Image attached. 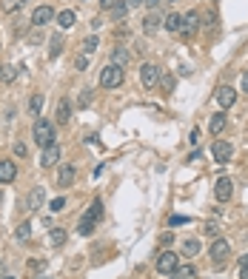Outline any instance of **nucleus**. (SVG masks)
Masks as SVG:
<instances>
[{
    "instance_id": "obj_1",
    "label": "nucleus",
    "mask_w": 248,
    "mask_h": 279,
    "mask_svg": "<svg viewBox=\"0 0 248 279\" xmlns=\"http://www.w3.org/2000/svg\"><path fill=\"white\" fill-rule=\"evenodd\" d=\"M31 137H34V143L40 145V148H49V145H55V125L49 123L46 117H38L34 120V125H31Z\"/></svg>"
},
{
    "instance_id": "obj_2",
    "label": "nucleus",
    "mask_w": 248,
    "mask_h": 279,
    "mask_svg": "<svg viewBox=\"0 0 248 279\" xmlns=\"http://www.w3.org/2000/svg\"><path fill=\"white\" fill-rule=\"evenodd\" d=\"M120 83H123V68L114 66V63H109V66L100 71V86L103 88H117Z\"/></svg>"
},
{
    "instance_id": "obj_3",
    "label": "nucleus",
    "mask_w": 248,
    "mask_h": 279,
    "mask_svg": "<svg viewBox=\"0 0 248 279\" xmlns=\"http://www.w3.org/2000/svg\"><path fill=\"white\" fill-rule=\"evenodd\" d=\"M177 265H180V256L174 254V251H163V254L157 256V273H160V276H171V273L177 271Z\"/></svg>"
},
{
    "instance_id": "obj_4",
    "label": "nucleus",
    "mask_w": 248,
    "mask_h": 279,
    "mask_svg": "<svg viewBox=\"0 0 248 279\" xmlns=\"http://www.w3.org/2000/svg\"><path fill=\"white\" fill-rule=\"evenodd\" d=\"M228 254H231V245H228V239H214L211 242V248H208V256H211V262H217V265H223L225 259H228Z\"/></svg>"
},
{
    "instance_id": "obj_5",
    "label": "nucleus",
    "mask_w": 248,
    "mask_h": 279,
    "mask_svg": "<svg viewBox=\"0 0 248 279\" xmlns=\"http://www.w3.org/2000/svg\"><path fill=\"white\" fill-rule=\"evenodd\" d=\"M211 154H214V162H217V165H225V162L231 160V154H234V145L225 143V140H217V143L211 145Z\"/></svg>"
},
{
    "instance_id": "obj_6",
    "label": "nucleus",
    "mask_w": 248,
    "mask_h": 279,
    "mask_svg": "<svg viewBox=\"0 0 248 279\" xmlns=\"http://www.w3.org/2000/svg\"><path fill=\"white\" fill-rule=\"evenodd\" d=\"M180 31H183V38H194V34L200 31V14L194 12V9H191V12H186V14H183Z\"/></svg>"
},
{
    "instance_id": "obj_7",
    "label": "nucleus",
    "mask_w": 248,
    "mask_h": 279,
    "mask_svg": "<svg viewBox=\"0 0 248 279\" xmlns=\"http://www.w3.org/2000/svg\"><path fill=\"white\" fill-rule=\"evenodd\" d=\"M157 80H160V68L151 66V63H143V66H140V83H143L146 88H154Z\"/></svg>"
},
{
    "instance_id": "obj_8",
    "label": "nucleus",
    "mask_w": 248,
    "mask_h": 279,
    "mask_svg": "<svg viewBox=\"0 0 248 279\" xmlns=\"http://www.w3.org/2000/svg\"><path fill=\"white\" fill-rule=\"evenodd\" d=\"M51 20H55V9L46 3V6H38L34 9V14H31V26H38V29H43V26H49Z\"/></svg>"
},
{
    "instance_id": "obj_9",
    "label": "nucleus",
    "mask_w": 248,
    "mask_h": 279,
    "mask_svg": "<svg viewBox=\"0 0 248 279\" xmlns=\"http://www.w3.org/2000/svg\"><path fill=\"white\" fill-rule=\"evenodd\" d=\"M72 111H75V106H72V100L68 97H60L57 100V111H55V120L60 125H68V120H72Z\"/></svg>"
},
{
    "instance_id": "obj_10",
    "label": "nucleus",
    "mask_w": 248,
    "mask_h": 279,
    "mask_svg": "<svg viewBox=\"0 0 248 279\" xmlns=\"http://www.w3.org/2000/svg\"><path fill=\"white\" fill-rule=\"evenodd\" d=\"M231 194H234V182H231L228 177H220L217 185H214V197H217L220 202H228Z\"/></svg>"
},
{
    "instance_id": "obj_11",
    "label": "nucleus",
    "mask_w": 248,
    "mask_h": 279,
    "mask_svg": "<svg viewBox=\"0 0 248 279\" xmlns=\"http://www.w3.org/2000/svg\"><path fill=\"white\" fill-rule=\"evenodd\" d=\"M75 182V165L72 162H63L60 168H57V188H68Z\"/></svg>"
},
{
    "instance_id": "obj_12",
    "label": "nucleus",
    "mask_w": 248,
    "mask_h": 279,
    "mask_svg": "<svg viewBox=\"0 0 248 279\" xmlns=\"http://www.w3.org/2000/svg\"><path fill=\"white\" fill-rule=\"evenodd\" d=\"M217 103H220L223 108H231V106L237 103V91H234L231 86H220V88H217Z\"/></svg>"
},
{
    "instance_id": "obj_13",
    "label": "nucleus",
    "mask_w": 248,
    "mask_h": 279,
    "mask_svg": "<svg viewBox=\"0 0 248 279\" xmlns=\"http://www.w3.org/2000/svg\"><path fill=\"white\" fill-rule=\"evenodd\" d=\"M17 177V165L12 160H0V185H6Z\"/></svg>"
},
{
    "instance_id": "obj_14",
    "label": "nucleus",
    "mask_w": 248,
    "mask_h": 279,
    "mask_svg": "<svg viewBox=\"0 0 248 279\" xmlns=\"http://www.w3.org/2000/svg\"><path fill=\"white\" fill-rule=\"evenodd\" d=\"M60 162V148L57 145H49V148H43V154H40V165L43 168H51Z\"/></svg>"
},
{
    "instance_id": "obj_15",
    "label": "nucleus",
    "mask_w": 248,
    "mask_h": 279,
    "mask_svg": "<svg viewBox=\"0 0 248 279\" xmlns=\"http://www.w3.org/2000/svg\"><path fill=\"white\" fill-rule=\"evenodd\" d=\"M225 125H228V117H225L223 111L211 114V123H208V131H211V134H223V131H225Z\"/></svg>"
},
{
    "instance_id": "obj_16",
    "label": "nucleus",
    "mask_w": 248,
    "mask_h": 279,
    "mask_svg": "<svg viewBox=\"0 0 248 279\" xmlns=\"http://www.w3.org/2000/svg\"><path fill=\"white\" fill-rule=\"evenodd\" d=\"M55 17H57V26H60V29H63V31H68V29H72V26H75V23H77V14H75V12H72V9H66V12H60V14H55Z\"/></svg>"
},
{
    "instance_id": "obj_17",
    "label": "nucleus",
    "mask_w": 248,
    "mask_h": 279,
    "mask_svg": "<svg viewBox=\"0 0 248 279\" xmlns=\"http://www.w3.org/2000/svg\"><path fill=\"white\" fill-rule=\"evenodd\" d=\"M180 23H183V14L180 12H171L163 17V26H166V31H171V34H177L180 31Z\"/></svg>"
},
{
    "instance_id": "obj_18",
    "label": "nucleus",
    "mask_w": 248,
    "mask_h": 279,
    "mask_svg": "<svg viewBox=\"0 0 248 279\" xmlns=\"http://www.w3.org/2000/svg\"><path fill=\"white\" fill-rule=\"evenodd\" d=\"M160 23H163V17H160V12L154 9V12H151L149 17L143 20V31H146V34H154V31L160 29Z\"/></svg>"
},
{
    "instance_id": "obj_19",
    "label": "nucleus",
    "mask_w": 248,
    "mask_h": 279,
    "mask_svg": "<svg viewBox=\"0 0 248 279\" xmlns=\"http://www.w3.org/2000/svg\"><path fill=\"white\" fill-rule=\"evenodd\" d=\"M43 197H46V188H34V191H31V197H29V208L31 211H38V208H43Z\"/></svg>"
},
{
    "instance_id": "obj_20",
    "label": "nucleus",
    "mask_w": 248,
    "mask_h": 279,
    "mask_svg": "<svg viewBox=\"0 0 248 279\" xmlns=\"http://www.w3.org/2000/svg\"><path fill=\"white\" fill-rule=\"evenodd\" d=\"M194 276H197L194 265H177V271L171 273V279H194Z\"/></svg>"
},
{
    "instance_id": "obj_21",
    "label": "nucleus",
    "mask_w": 248,
    "mask_h": 279,
    "mask_svg": "<svg viewBox=\"0 0 248 279\" xmlns=\"http://www.w3.org/2000/svg\"><path fill=\"white\" fill-rule=\"evenodd\" d=\"M40 108H43V94H31L29 97V114L31 117H40Z\"/></svg>"
},
{
    "instance_id": "obj_22",
    "label": "nucleus",
    "mask_w": 248,
    "mask_h": 279,
    "mask_svg": "<svg viewBox=\"0 0 248 279\" xmlns=\"http://www.w3.org/2000/svg\"><path fill=\"white\" fill-rule=\"evenodd\" d=\"M86 217H88V219H94V222H97V219L103 217V199H100V197L94 199L92 205H88V211H86Z\"/></svg>"
},
{
    "instance_id": "obj_23",
    "label": "nucleus",
    "mask_w": 248,
    "mask_h": 279,
    "mask_svg": "<svg viewBox=\"0 0 248 279\" xmlns=\"http://www.w3.org/2000/svg\"><path fill=\"white\" fill-rule=\"evenodd\" d=\"M66 236H68V231H66V228H51L49 239H51V245H55V248H60L63 242H66Z\"/></svg>"
},
{
    "instance_id": "obj_24",
    "label": "nucleus",
    "mask_w": 248,
    "mask_h": 279,
    "mask_svg": "<svg viewBox=\"0 0 248 279\" xmlns=\"http://www.w3.org/2000/svg\"><path fill=\"white\" fill-rule=\"evenodd\" d=\"M217 23H220V17H217V12H214V9H208V12H205V17H200V26H205V29H217Z\"/></svg>"
},
{
    "instance_id": "obj_25",
    "label": "nucleus",
    "mask_w": 248,
    "mask_h": 279,
    "mask_svg": "<svg viewBox=\"0 0 248 279\" xmlns=\"http://www.w3.org/2000/svg\"><path fill=\"white\" fill-rule=\"evenodd\" d=\"M112 63L123 68L126 63H129V51H126V49H112Z\"/></svg>"
},
{
    "instance_id": "obj_26",
    "label": "nucleus",
    "mask_w": 248,
    "mask_h": 279,
    "mask_svg": "<svg viewBox=\"0 0 248 279\" xmlns=\"http://www.w3.org/2000/svg\"><path fill=\"white\" fill-rule=\"evenodd\" d=\"M94 225H97V222H94V219H88V217H86V214H83V219H80V225H77V234H83V236H88V234H92V231H94Z\"/></svg>"
},
{
    "instance_id": "obj_27",
    "label": "nucleus",
    "mask_w": 248,
    "mask_h": 279,
    "mask_svg": "<svg viewBox=\"0 0 248 279\" xmlns=\"http://www.w3.org/2000/svg\"><path fill=\"white\" fill-rule=\"evenodd\" d=\"M183 254L186 256H197L200 254V242L197 239H186L183 242Z\"/></svg>"
},
{
    "instance_id": "obj_28",
    "label": "nucleus",
    "mask_w": 248,
    "mask_h": 279,
    "mask_svg": "<svg viewBox=\"0 0 248 279\" xmlns=\"http://www.w3.org/2000/svg\"><path fill=\"white\" fill-rule=\"evenodd\" d=\"M160 88H163V94H171L174 91V75H160Z\"/></svg>"
},
{
    "instance_id": "obj_29",
    "label": "nucleus",
    "mask_w": 248,
    "mask_h": 279,
    "mask_svg": "<svg viewBox=\"0 0 248 279\" xmlns=\"http://www.w3.org/2000/svg\"><path fill=\"white\" fill-rule=\"evenodd\" d=\"M97 43H100V40H97V38H94V34H92V38H86V40H83V43H80V51H83V54H94V49H97Z\"/></svg>"
},
{
    "instance_id": "obj_30",
    "label": "nucleus",
    "mask_w": 248,
    "mask_h": 279,
    "mask_svg": "<svg viewBox=\"0 0 248 279\" xmlns=\"http://www.w3.org/2000/svg\"><path fill=\"white\" fill-rule=\"evenodd\" d=\"M14 77H17V68H14V66H3V68H0V80H3V83H12Z\"/></svg>"
},
{
    "instance_id": "obj_31",
    "label": "nucleus",
    "mask_w": 248,
    "mask_h": 279,
    "mask_svg": "<svg viewBox=\"0 0 248 279\" xmlns=\"http://www.w3.org/2000/svg\"><path fill=\"white\" fill-rule=\"evenodd\" d=\"M49 54H51V57H60V54H63V38H60V34H55V38H51Z\"/></svg>"
},
{
    "instance_id": "obj_32",
    "label": "nucleus",
    "mask_w": 248,
    "mask_h": 279,
    "mask_svg": "<svg viewBox=\"0 0 248 279\" xmlns=\"http://www.w3.org/2000/svg\"><path fill=\"white\" fill-rule=\"evenodd\" d=\"M14 236H17L20 242H23V239H29V236H31V225H29V222L17 225V231H14Z\"/></svg>"
},
{
    "instance_id": "obj_33",
    "label": "nucleus",
    "mask_w": 248,
    "mask_h": 279,
    "mask_svg": "<svg viewBox=\"0 0 248 279\" xmlns=\"http://www.w3.org/2000/svg\"><path fill=\"white\" fill-rule=\"evenodd\" d=\"M63 208H66V197H55V199L49 202V211H55V214H60Z\"/></svg>"
},
{
    "instance_id": "obj_34",
    "label": "nucleus",
    "mask_w": 248,
    "mask_h": 279,
    "mask_svg": "<svg viewBox=\"0 0 248 279\" xmlns=\"http://www.w3.org/2000/svg\"><path fill=\"white\" fill-rule=\"evenodd\" d=\"M126 12H129V6H126L123 0H117V6L112 9V17H117V20H123L126 17Z\"/></svg>"
},
{
    "instance_id": "obj_35",
    "label": "nucleus",
    "mask_w": 248,
    "mask_h": 279,
    "mask_svg": "<svg viewBox=\"0 0 248 279\" xmlns=\"http://www.w3.org/2000/svg\"><path fill=\"white\" fill-rule=\"evenodd\" d=\"M205 234H208L211 239H217V236H220V225L217 222H208V225H205Z\"/></svg>"
},
{
    "instance_id": "obj_36",
    "label": "nucleus",
    "mask_w": 248,
    "mask_h": 279,
    "mask_svg": "<svg viewBox=\"0 0 248 279\" xmlns=\"http://www.w3.org/2000/svg\"><path fill=\"white\" fill-rule=\"evenodd\" d=\"M188 222H191V219H188V217H180V214H174V217L168 219V225H188Z\"/></svg>"
},
{
    "instance_id": "obj_37",
    "label": "nucleus",
    "mask_w": 248,
    "mask_h": 279,
    "mask_svg": "<svg viewBox=\"0 0 248 279\" xmlns=\"http://www.w3.org/2000/svg\"><path fill=\"white\" fill-rule=\"evenodd\" d=\"M14 157H23L26 160V157H29V148H26L23 143H14Z\"/></svg>"
},
{
    "instance_id": "obj_38",
    "label": "nucleus",
    "mask_w": 248,
    "mask_h": 279,
    "mask_svg": "<svg viewBox=\"0 0 248 279\" xmlns=\"http://www.w3.org/2000/svg\"><path fill=\"white\" fill-rule=\"evenodd\" d=\"M86 66H88L86 54H80V57H77V60H75V68H77V71H86Z\"/></svg>"
},
{
    "instance_id": "obj_39",
    "label": "nucleus",
    "mask_w": 248,
    "mask_h": 279,
    "mask_svg": "<svg viewBox=\"0 0 248 279\" xmlns=\"http://www.w3.org/2000/svg\"><path fill=\"white\" fill-rule=\"evenodd\" d=\"M17 6H20V0H6V3H3V12H9V14H12Z\"/></svg>"
},
{
    "instance_id": "obj_40",
    "label": "nucleus",
    "mask_w": 248,
    "mask_h": 279,
    "mask_svg": "<svg viewBox=\"0 0 248 279\" xmlns=\"http://www.w3.org/2000/svg\"><path fill=\"white\" fill-rule=\"evenodd\" d=\"M114 6H117V0H100V9H103V12H112Z\"/></svg>"
},
{
    "instance_id": "obj_41",
    "label": "nucleus",
    "mask_w": 248,
    "mask_h": 279,
    "mask_svg": "<svg viewBox=\"0 0 248 279\" xmlns=\"http://www.w3.org/2000/svg\"><path fill=\"white\" fill-rule=\"evenodd\" d=\"M88 103H92V91H88V88H86V91H83V94H80V106H83V108H86V106H88Z\"/></svg>"
},
{
    "instance_id": "obj_42",
    "label": "nucleus",
    "mask_w": 248,
    "mask_h": 279,
    "mask_svg": "<svg viewBox=\"0 0 248 279\" xmlns=\"http://www.w3.org/2000/svg\"><path fill=\"white\" fill-rule=\"evenodd\" d=\"M171 242H174V234L171 231H166V234L160 236V245H171Z\"/></svg>"
},
{
    "instance_id": "obj_43",
    "label": "nucleus",
    "mask_w": 248,
    "mask_h": 279,
    "mask_svg": "<svg viewBox=\"0 0 248 279\" xmlns=\"http://www.w3.org/2000/svg\"><path fill=\"white\" fill-rule=\"evenodd\" d=\"M29 268H31V271H40V268H46V262H43V259H31Z\"/></svg>"
},
{
    "instance_id": "obj_44",
    "label": "nucleus",
    "mask_w": 248,
    "mask_h": 279,
    "mask_svg": "<svg viewBox=\"0 0 248 279\" xmlns=\"http://www.w3.org/2000/svg\"><path fill=\"white\" fill-rule=\"evenodd\" d=\"M143 6H149V9H151V12H154V9H157V6H160V0H146Z\"/></svg>"
},
{
    "instance_id": "obj_45",
    "label": "nucleus",
    "mask_w": 248,
    "mask_h": 279,
    "mask_svg": "<svg viewBox=\"0 0 248 279\" xmlns=\"http://www.w3.org/2000/svg\"><path fill=\"white\" fill-rule=\"evenodd\" d=\"M143 3H146V0H126V6H134V9L143 6Z\"/></svg>"
},
{
    "instance_id": "obj_46",
    "label": "nucleus",
    "mask_w": 248,
    "mask_h": 279,
    "mask_svg": "<svg viewBox=\"0 0 248 279\" xmlns=\"http://www.w3.org/2000/svg\"><path fill=\"white\" fill-rule=\"evenodd\" d=\"M237 279H248V265H240V276Z\"/></svg>"
},
{
    "instance_id": "obj_47",
    "label": "nucleus",
    "mask_w": 248,
    "mask_h": 279,
    "mask_svg": "<svg viewBox=\"0 0 248 279\" xmlns=\"http://www.w3.org/2000/svg\"><path fill=\"white\" fill-rule=\"evenodd\" d=\"M242 91L248 94V71H245V75H242Z\"/></svg>"
},
{
    "instance_id": "obj_48",
    "label": "nucleus",
    "mask_w": 248,
    "mask_h": 279,
    "mask_svg": "<svg viewBox=\"0 0 248 279\" xmlns=\"http://www.w3.org/2000/svg\"><path fill=\"white\" fill-rule=\"evenodd\" d=\"M240 265H248V254H245V256H242V259H240Z\"/></svg>"
},
{
    "instance_id": "obj_49",
    "label": "nucleus",
    "mask_w": 248,
    "mask_h": 279,
    "mask_svg": "<svg viewBox=\"0 0 248 279\" xmlns=\"http://www.w3.org/2000/svg\"><path fill=\"white\" fill-rule=\"evenodd\" d=\"M34 279H51V276H46V273H43V276H34Z\"/></svg>"
},
{
    "instance_id": "obj_50",
    "label": "nucleus",
    "mask_w": 248,
    "mask_h": 279,
    "mask_svg": "<svg viewBox=\"0 0 248 279\" xmlns=\"http://www.w3.org/2000/svg\"><path fill=\"white\" fill-rule=\"evenodd\" d=\"M0 279H14V276H0Z\"/></svg>"
},
{
    "instance_id": "obj_51",
    "label": "nucleus",
    "mask_w": 248,
    "mask_h": 279,
    "mask_svg": "<svg viewBox=\"0 0 248 279\" xmlns=\"http://www.w3.org/2000/svg\"><path fill=\"white\" fill-rule=\"evenodd\" d=\"M0 199H3V194H0Z\"/></svg>"
},
{
    "instance_id": "obj_52",
    "label": "nucleus",
    "mask_w": 248,
    "mask_h": 279,
    "mask_svg": "<svg viewBox=\"0 0 248 279\" xmlns=\"http://www.w3.org/2000/svg\"><path fill=\"white\" fill-rule=\"evenodd\" d=\"M214 3H220V0H214Z\"/></svg>"
},
{
    "instance_id": "obj_53",
    "label": "nucleus",
    "mask_w": 248,
    "mask_h": 279,
    "mask_svg": "<svg viewBox=\"0 0 248 279\" xmlns=\"http://www.w3.org/2000/svg\"><path fill=\"white\" fill-rule=\"evenodd\" d=\"M171 3H174V0H171Z\"/></svg>"
}]
</instances>
